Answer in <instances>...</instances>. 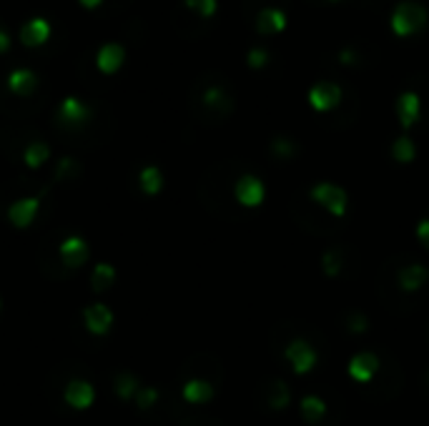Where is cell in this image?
<instances>
[{
	"label": "cell",
	"mask_w": 429,
	"mask_h": 426,
	"mask_svg": "<svg viewBox=\"0 0 429 426\" xmlns=\"http://www.w3.org/2000/svg\"><path fill=\"white\" fill-rule=\"evenodd\" d=\"M96 396H98L96 386L90 384L88 378H70L68 384H66V389H63V401L73 412H88V409H93Z\"/></svg>",
	"instance_id": "obj_5"
},
{
	"label": "cell",
	"mask_w": 429,
	"mask_h": 426,
	"mask_svg": "<svg viewBox=\"0 0 429 426\" xmlns=\"http://www.w3.org/2000/svg\"><path fill=\"white\" fill-rule=\"evenodd\" d=\"M93 108L78 96H66L56 108V123L63 131H81L90 123Z\"/></svg>",
	"instance_id": "obj_3"
},
{
	"label": "cell",
	"mask_w": 429,
	"mask_h": 426,
	"mask_svg": "<svg viewBox=\"0 0 429 426\" xmlns=\"http://www.w3.org/2000/svg\"><path fill=\"white\" fill-rule=\"evenodd\" d=\"M113 311L106 306V303H88L83 309V326L90 336H108L113 329Z\"/></svg>",
	"instance_id": "obj_7"
},
{
	"label": "cell",
	"mask_w": 429,
	"mask_h": 426,
	"mask_svg": "<svg viewBox=\"0 0 429 426\" xmlns=\"http://www.w3.org/2000/svg\"><path fill=\"white\" fill-rule=\"evenodd\" d=\"M161 399V392L156 389V386L151 384H143L139 389V394H136V399H133V404L139 406L141 412H148V409H153V406L159 404Z\"/></svg>",
	"instance_id": "obj_24"
},
{
	"label": "cell",
	"mask_w": 429,
	"mask_h": 426,
	"mask_svg": "<svg viewBox=\"0 0 429 426\" xmlns=\"http://www.w3.org/2000/svg\"><path fill=\"white\" fill-rule=\"evenodd\" d=\"M141 386H143L141 384V378L131 372H121L113 376V394H116L123 404H131V401L136 399V394H139Z\"/></svg>",
	"instance_id": "obj_17"
},
{
	"label": "cell",
	"mask_w": 429,
	"mask_h": 426,
	"mask_svg": "<svg viewBox=\"0 0 429 426\" xmlns=\"http://www.w3.org/2000/svg\"><path fill=\"white\" fill-rule=\"evenodd\" d=\"M50 186H53V183L43 186L38 193H30V196H23V199L13 201L6 211L8 223L13 228H18V231H26V228L33 226L35 219H38V211H41V206H43V199H46V193L50 191Z\"/></svg>",
	"instance_id": "obj_2"
},
{
	"label": "cell",
	"mask_w": 429,
	"mask_h": 426,
	"mask_svg": "<svg viewBox=\"0 0 429 426\" xmlns=\"http://www.w3.org/2000/svg\"><path fill=\"white\" fill-rule=\"evenodd\" d=\"M274 151H277L279 156H291L294 145H291V141H284V138H279L277 143H274Z\"/></svg>",
	"instance_id": "obj_30"
},
{
	"label": "cell",
	"mask_w": 429,
	"mask_h": 426,
	"mask_svg": "<svg viewBox=\"0 0 429 426\" xmlns=\"http://www.w3.org/2000/svg\"><path fill=\"white\" fill-rule=\"evenodd\" d=\"M339 101H341V88L337 85V83L321 81L309 90V103H312L317 110H329L339 103Z\"/></svg>",
	"instance_id": "obj_11"
},
{
	"label": "cell",
	"mask_w": 429,
	"mask_h": 426,
	"mask_svg": "<svg viewBox=\"0 0 429 426\" xmlns=\"http://www.w3.org/2000/svg\"><path fill=\"white\" fill-rule=\"evenodd\" d=\"M0 309H3V298H0Z\"/></svg>",
	"instance_id": "obj_34"
},
{
	"label": "cell",
	"mask_w": 429,
	"mask_h": 426,
	"mask_svg": "<svg viewBox=\"0 0 429 426\" xmlns=\"http://www.w3.org/2000/svg\"><path fill=\"white\" fill-rule=\"evenodd\" d=\"M392 153H395L397 161L407 163V161L415 159V143H412L409 138H399V141L395 143V148H392Z\"/></svg>",
	"instance_id": "obj_27"
},
{
	"label": "cell",
	"mask_w": 429,
	"mask_h": 426,
	"mask_svg": "<svg viewBox=\"0 0 429 426\" xmlns=\"http://www.w3.org/2000/svg\"><path fill=\"white\" fill-rule=\"evenodd\" d=\"M183 6L201 18H211L216 13V0H183Z\"/></svg>",
	"instance_id": "obj_26"
},
{
	"label": "cell",
	"mask_w": 429,
	"mask_h": 426,
	"mask_svg": "<svg viewBox=\"0 0 429 426\" xmlns=\"http://www.w3.org/2000/svg\"><path fill=\"white\" fill-rule=\"evenodd\" d=\"M78 171H81L78 161L70 159V156H63V159L58 161L56 171H53V181H50V183H56V181H66V179H73V176H78Z\"/></svg>",
	"instance_id": "obj_25"
},
{
	"label": "cell",
	"mask_w": 429,
	"mask_h": 426,
	"mask_svg": "<svg viewBox=\"0 0 429 426\" xmlns=\"http://www.w3.org/2000/svg\"><path fill=\"white\" fill-rule=\"evenodd\" d=\"M312 196L317 203H321V206L329 208V211L337 213V216H341V213L346 211L344 191H341L339 186H334V183H319V186L312 191Z\"/></svg>",
	"instance_id": "obj_10"
},
{
	"label": "cell",
	"mask_w": 429,
	"mask_h": 426,
	"mask_svg": "<svg viewBox=\"0 0 429 426\" xmlns=\"http://www.w3.org/2000/svg\"><path fill=\"white\" fill-rule=\"evenodd\" d=\"M286 358L291 361L294 372L306 374L314 366V361H317V354H314L312 346L304 344V341H294V344H289V349H286Z\"/></svg>",
	"instance_id": "obj_15"
},
{
	"label": "cell",
	"mask_w": 429,
	"mask_h": 426,
	"mask_svg": "<svg viewBox=\"0 0 429 426\" xmlns=\"http://www.w3.org/2000/svg\"><path fill=\"white\" fill-rule=\"evenodd\" d=\"M419 239L427 241V246H429V221H424L422 226H419Z\"/></svg>",
	"instance_id": "obj_32"
},
{
	"label": "cell",
	"mask_w": 429,
	"mask_h": 426,
	"mask_svg": "<svg viewBox=\"0 0 429 426\" xmlns=\"http://www.w3.org/2000/svg\"><path fill=\"white\" fill-rule=\"evenodd\" d=\"M377 366H379V361H377V356L374 354H357V356L352 358V364H349V374H352L354 381H369L372 378V374L377 372Z\"/></svg>",
	"instance_id": "obj_21"
},
{
	"label": "cell",
	"mask_w": 429,
	"mask_h": 426,
	"mask_svg": "<svg viewBox=\"0 0 429 426\" xmlns=\"http://www.w3.org/2000/svg\"><path fill=\"white\" fill-rule=\"evenodd\" d=\"M246 63H249L251 68H263V65L269 63V50H263V48L249 50V55H246Z\"/></svg>",
	"instance_id": "obj_29"
},
{
	"label": "cell",
	"mask_w": 429,
	"mask_h": 426,
	"mask_svg": "<svg viewBox=\"0 0 429 426\" xmlns=\"http://www.w3.org/2000/svg\"><path fill=\"white\" fill-rule=\"evenodd\" d=\"M286 28V13L284 8H269L263 6L257 13V30L261 35H274L281 33Z\"/></svg>",
	"instance_id": "obj_13"
},
{
	"label": "cell",
	"mask_w": 429,
	"mask_h": 426,
	"mask_svg": "<svg viewBox=\"0 0 429 426\" xmlns=\"http://www.w3.org/2000/svg\"><path fill=\"white\" fill-rule=\"evenodd\" d=\"M78 3H81L83 8H88V10H93V8H98L103 0H78Z\"/></svg>",
	"instance_id": "obj_33"
},
{
	"label": "cell",
	"mask_w": 429,
	"mask_h": 426,
	"mask_svg": "<svg viewBox=\"0 0 429 426\" xmlns=\"http://www.w3.org/2000/svg\"><path fill=\"white\" fill-rule=\"evenodd\" d=\"M397 113H399V121L404 128H409L419 118V96L415 90H407V93H401L397 98Z\"/></svg>",
	"instance_id": "obj_19"
},
{
	"label": "cell",
	"mask_w": 429,
	"mask_h": 426,
	"mask_svg": "<svg viewBox=\"0 0 429 426\" xmlns=\"http://www.w3.org/2000/svg\"><path fill=\"white\" fill-rule=\"evenodd\" d=\"M116 278H118V271L113 263H108V261L96 263L93 271H90V291H93V294H106V291L116 283Z\"/></svg>",
	"instance_id": "obj_16"
},
{
	"label": "cell",
	"mask_w": 429,
	"mask_h": 426,
	"mask_svg": "<svg viewBox=\"0 0 429 426\" xmlns=\"http://www.w3.org/2000/svg\"><path fill=\"white\" fill-rule=\"evenodd\" d=\"M427 26V10L415 0H404L392 13V28L397 35H412Z\"/></svg>",
	"instance_id": "obj_4"
},
{
	"label": "cell",
	"mask_w": 429,
	"mask_h": 426,
	"mask_svg": "<svg viewBox=\"0 0 429 426\" xmlns=\"http://www.w3.org/2000/svg\"><path fill=\"white\" fill-rule=\"evenodd\" d=\"M18 38H21V43L26 48H41L43 43L50 38V23L46 21V18H30V21L21 28Z\"/></svg>",
	"instance_id": "obj_12"
},
{
	"label": "cell",
	"mask_w": 429,
	"mask_h": 426,
	"mask_svg": "<svg viewBox=\"0 0 429 426\" xmlns=\"http://www.w3.org/2000/svg\"><path fill=\"white\" fill-rule=\"evenodd\" d=\"M10 45H13V41H10V33H8L6 28L0 26V55L8 53V50H10Z\"/></svg>",
	"instance_id": "obj_31"
},
{
	"label": "cell",
	"mask_w": 429,
	"mask_h": 426,
	"mask_svg": "<svg viewBox=\"0 0 429 426\" xmlns=\"http://www.w3.org/2000/svg\"><path fill=\"white\" fill-rule=\"evenodd\" d=\"M181 394H183V399L188 404H206L214 396V386L208 384V381H203V378H191V381L183 384Z\"/></svg>",
	"instance_id": "obj_20"
},
{
	"label": "cell",
	"mask_w": 429,
	"mask_h": 426,
	"mask_svg": "<svg viewBox=\"0 0 429 426\" xmlns=\"http://www.w3.org/2000/svg\"><path fill=\"white\" fill-rule=\"evenodd\" d=\"M427 281V268L419 266V263H412L409 268H404L399 274V283L404 286V289H419L422 283Z\"/></svg>",
	"instance_id": "obj_23"
},
{
	"label": "cell",
	"mask_w": 429,
	"mask_h": 426,
	"mask_svg": "<svg viewBox=\"0 0 429 426\" xmlns=\"http://www.w3.org/2000/svg\"><path fill=\"white\" fill-rule=\"evenodd\" d=\"M38 76L30 68H15L10 70V76L6 78L8 93H13L18 98H30L38 90Z\"/></svg>",
	"instance_id": "obj_8"
},
{
	"label": "cell",
	"mask_w": 429,
	"mask_h": 426,
	"mask_svg": "<svg viewBox=\"0 0 429 426\" xmlns=\"http://www.w3.org/2000/svg\"><path fill=\"white\" fill-rule=\"evenodd\" d=\"M234 193H236V201L241 206H259L263 199V186L257 176H241L239 183H236Z\"/></svg>",
	"instance_id": "obj_14"
},
{
	"label": "cell",
	"mask_w": 429,
	"mask_h": 426,
	"mask_svg": "<svg viewBox=\"0 0 429 426\" xmlns=\"http://www.w3.org/2000/svg\"><path fill=\"white\" fill-rule=\"evenodd\" d=\"M48 159H50V145L46 143V141H30V143L23 148V163H26V168H30V171L43 168V165L48 163Z\"/></svg>",
	"instance_id": "obj_18"
},
{
	"label": "cell",
	"mask_w": 429,
	"mask_h": 426,
	"mask_svg": "<svg viewBox=\"0 0 429 426\" xmlns=\"http://www.w3.org/2000/svg\"><path fill=\"white\" fill-rule=\"evenodd\" d=\"M58 256H61L63 266L81 268L90 258V243L81 234H70L58 243Z\"/></svg>",
	"instance_id": "obj_6"
},
{
	"label": "cell",
	"mask_w": 429,
	"mask_h": 426,
	"mask_svg": "<svg viewBox=\"0 0 429 426\" xmlns=\"http://www.w3.org/2000/svg\"><path fill=\"white\" fill-rule=\"evenodd\" d=\"M123 61H126V48L121 45V43H106V45H101L96 53V65L103 76H113V73H118L121 65H123Z\"/></svg>",
	"instance_id": "obj_9"
},
{
	"label": "cell",
	"mask_w": 429,
	"mask_h": 426,
	"mask_svg": "<svg viewBox=\"0 0 429 426\" xmlns=\"http://www.w3.org/2000/svg\"><path fill=\"white\" fill-rule=\"evenodd\" d=\"M199 108H201V113H206L208 121H221V118L231 116V110H234V96H231V90L226 88L221 81L201 83Z\"/></svg>",
	"instance_id": "obj_1"
},
{
	"label": "cell",
	"mask_w": 429,
	"mask_h": 426,
	"mask_svg": "<svg viewBox=\"0 0 429 426\" xmlns=\"http://www.w3.org/2000/svg\"><path fill=\"white\" fill-rule=\"evenodd\" d=\"M301 409H304V416L309 421H317L321 414L326 412V406L321 404L319 399H314V396H309V399H304V404H301Z\"/></svg>",
	"instance_id": "obj_28"
},
{
	"label": "cell",
	"mask_w": 429,
	"mask_h": 426,
	"mask_svg": "<svg viewBox=\"0 0 429 426\" xmlns=\"http://www.w3.org/2000/svg\"><path fill=\"white\" fill-rule=\"evenodd\" d=\"M139 186L146 196H159L163 191V173L159 165H143L139 173Z\"/></svg>",
	"instance_id": "obj_22"
}]
</instances>
